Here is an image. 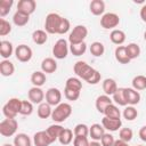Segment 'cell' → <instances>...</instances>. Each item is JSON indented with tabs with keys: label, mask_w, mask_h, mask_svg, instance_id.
Here are the masks:
<instances>
[{
	"label": "cell",
	"mask_w": 146,
	"mask_h": 146,
	"mask_svg": "<svg viewBox=\"0 0 146 146\" xmlns=\"http://www.w3.org/2000/svg\"><path fill=\"white\" fill-rule=\"evenodd\" d=\"M74 136H83V137H88L89 136V127L84 123H78L74 129H73Z\"/></svg>",
	"instance_id": "obj_41"
},
{
	"label": "cell",
	"mask_w": 146,
	"mask_h": 146,
	"mask_svg": "<svg viewBox=\"0 0 146 146\" xmlns=\"http://www.w3.org/2000/svg\"><path fill=\"white\" fill-rule=\"evenodd\" d=\"M70 29H71V23H70V21H68L67 18L63 17V18H62V22H60V24H59L58 34H65V33H67V32L70 31Z\"/></svg>",
	"instance_id": "obj_47"
},
{
	"label": "cell",
	"mask_w": 146,
	"mask_h": 146,
	"mask_svg": "<svg viewBox=\"0 0 146 146\" xmlns=\"http://www.w3.org/2000/svg\"><path fill=\"white\" fill-rule=\"evenodd\" d=\"M104 135H105V129L102 124L94 123V124H91V127H89V136L91 137L92 140L100 141V139Z\"/></svg>",
	"instance_id": "obj_18"
},
{
	"label": "cell",
	"mask_w": 146,
	"mask_h": 146,
	"mask_svg": "<svg viewBox=\"0 0 146 146\" xmlns=\"http://www.w3.org/2000/svg\"><path fill=\"white\" fill-rule=\"evenodd\" d=\"M63 129H64V128H63L59 123H55V124L49 125V127L46 129V131H47V133L49 135V137L51 138V140H52V141H56V140H58V137H59L60 132L63 131Z\"/></svg>",
	"instance_id": "obj_33"
},
{
	"label": "cell",
	"mask_w": 146,
	"mask_h": 146,
	"mask_svg": "<svg viewBox=\"0 0 146 146\" xmlns=\"http://www.w3.org/2000/svg\"><path fill=\"white\" fill-rule=\"evenodd\" d=\"M133 137V131L130 128H121L119 130V139L129 143Z\"/></svg>",
	"instance_id": "obj_42"
},
{
	"label": "cell",
	"mask_w": 146,
	"mask_h": 146,
	"mask_svg": "<svg viewBox=\"0 0 146 146\" xmlns=\"http://www.w3.org/2000/svg\"><path fill=\"white\" fill-rule=\"evenodd\" d=\"M2 146H14V144H13V145H11V144H3Z\"/></svg>",
	"instance_id": "obj_54"
},
{
	"label": "cell",
	"mask_w": 146,
	"mask_h": 146,
	"mask_svg": "<svg viewBox=\"0 0 146 146\" xmlns=\"http://www.w3.org/2000/svg\"><path fill=\"white\" fill-rule=\"evenodd\" d=\"M27 98L31 103L40 105L41 103H43V100L46 98V94L43 92V90L40 87H32L27 91Z\"/></svg>",
	"instance_id": "obj_11"
},
{
	"label": "cell",
	"mask_w": 146,
	"mask_h": 146,
	"mask_svg": "<svg viewBox=\"0 0 146 146\" xmlns=\"http://www.w3.org/2000/svg\"><path fill=\"white\" fill-rule=\"evenodd\" d=\"M87 50V43L82 42V43H78V44H70V51L72 52L73 56H82Z\"/></svg>",
	"instance_id": "obj_39"
},
{
	"label": "cell",
	"mask_w": 146,
	"mask_h": 146,
	"mask_svg": "<svg viewBox=\"0 0 146 146\" xmlns=\"http://www.w3.org/2000/svg\"><path fill=\"white\" fill-rule=\"evenodd\" d=\"M13 54H15V49H14L13 43L8 40H1V42H0V56L2 57V59H9V57Z\"/></svg>",
	"instance_id": "obj_16"
},
{
	"label": "cell",
	"mask_w": 146,
	"mask_h": 146,
	"mask_svg": "<svg viewBox=\"0 0 146 146\" xmlns=\"http://www.w3.org/2000/svg\"><path fill=\"white\" fill-rule=\"evenodd\" d=\"M72 114V106L68 103H60L59 105L55 106L51 113V120L55 123H62L66 119H68Z\"/></svg>",
	"instance_id": "obj_1"
},
{
	"label": "cell",
	"mask_w": 146,
	"mask_h": 146,
	"mask_svg": "<svg viewBox=\"0 0 146 146\" xmlns=\"http://www.w3.org/2000/svg\"><path fill=\"white\" fill-rule=\"evenodd\" d=\"M18 122L16 119H3L0 122V135L3 137H11L16 135Z\"/></svg>",
	"instance_id": "obj_7"
},
{
	"label": "cell",
	"mask_w": 146,
	"mask_h": 146,
	"mask_svg": "<svg viewBox=\"0 0 146 146\" xmlns=\"http://www.w3.org/2000/svg\"><path fill=\"white\" fill-rule=\"evenodd\" d=\"M138 136H139V138H140L143 141L146 143V125H143V127L139 129V131H138Z\"/></svg>",
	"instance_id": "obj_50"
},
{
	"label": "cell",
	"mask_w": 146,
	"mask_h": 146,
	"mask_svg": "<svg viewBox=\"0 0 146 146\" xmlns=\"http://www.w3.org/2000/svg\"><path fill=\"white\" fill-rule=\"evenodd\" d=\"M89 10L95 16H103L105 14V2L103 0H92L89 5Z\"/></svg>",
	"instance_id": "obj_21"
},
{
	"label": "cell",
	"mask_w": 146,
	"mask_h": 146,
	"mask_svg": "<svg viewBox=\"0 0 146 146\" xmlns=\"http://www.w3.org/2000/svg\"><path fill=\"white\" fill-rule=\"evenodd\" d=\"M122 115L123 117L127 120V121H133L135 119H137L138 116V111L136 110L135 106H131V105H127L122 112Z\"/></svg>",
	"instance_id": "obj_38"
},
{
	"label": "cell",
	"mask_w": 146,
	"mask_h": 146,
	"mask_svg": "<svg viewBox=\"0 0 146 146\" xmlns=\"http://www.w3.org/2000/svg\"><path fill=\"white\" fill-rule=\"evenodd\" d=\"M33 113V103L30 100H22V106H21V115H31Z\"/></svg>",
	"instance_id": "obj_43"
},
{
	"label": "cell",
	"mask_w": 146,
	"mask_h": 146,
	"mask_svg": "<svg viewBox=\"0 0 146 146\" xmlns=\"http://www.w3.org/2000/svg\"><path fill=\"white\" fill-rule=\"evenodd\" d=\"M36 9V2L34 0H19L17 3V11L26 15H32Z\"/></svg>",
	"instance_id": "obj_13"
},
{
	"label": "cell",
	"mask_w": 146,
	"mask_h": 146,
	"mask_svg": "<svg viewBox=\"0 0 146 146\" xmlns=\"http://www.w3.org/2000/svg\"><path fill=\"white\" fill-rule=\"evenodd\" d=\"M139 15H140V18L144 23H146V5H143L141 8H140V11H139Z\"/></svg>",
	"instance_id": "obj_51"
},
{
	"label": "cell",
	"mask_w": 146,
	"mask_h": 146,
	"mask_svg": "<svg viewBox=\"0 0 146 146\" xmlns=\"http://www.w3.org/2000/svg\"><path fill=\"white\" fill-rule=\"evenodd\" d=\"M51 113H52V108L51 106L47 103V102H43L41 103L40 105H38V108H36V114L40 119H48V117H51Z\"/></svg>",
	"instance_id": "obj_27"
},
{
	"label": "cell",
	"mask_w": 146,
	"mask_h": 146,
	"mask_svg": "<svg viewBox=\"0 0 146 146\" xmlns=\"http://www.w3.org/2000/svg\"><path fill=\"white\" fill-rule=\"evenodd\" d=\"M115 138L113 137V135L112 133H110V132H105V135L102 137V139H100V144H102V146H113L114 145V143H115Z\"/></svg>",
	"instance_id": "obj_46"
},
{
	"label": "cell",
	"mask_w": 146,
	"mask_h": 146,
	"mask_svg": "<svg viewBox=\"0 0 146 146\" xmlns=\"http://www.w3.org/2000/svg\"><path fill=\"white\" fill-rule=\"evenodd\" d=\"M41 71L46 74L55 73L57 71V62L52 57H47L41 62Z\"/></svg>",
	"instance_id": "obj_17"
},
{
	"label": "cell",
	"mask_w": 146,
	"mask_h": 146,
	"mask_svg": "<svg viewBox=\"0 0 146 146\" xmlns=\"http://www.w3.org/2000/svg\"><path fill=\"white\" fill-rule=\"evenodd\" d=\"M22 100L19 98L13 97L2 106V114L6 119H16V116L21 112Z\"/></svg>",
	"instance_id": "obj_3"
},
{
	"label": "cell",
	"mask_w": 146,
	"mask_h": 146,
	"mask_svg": "<svg viewBox=\"0 0 146 146\" xmlns=\"http://www.w3.org/2000/svg\"><path fill=\"white\" fill-rule=\"evenodd\" d=\"M65 88L72 89V90H75V91H81V89H82V81L78 76H71V78H68L66 80Z\"/></svg>",
	"instance_id": "obj_35"
},
{
	"label": "cell",
	"mask_w": 146,
	"mask_h": 146,
	"mask_svg": "<svg viewBox=\"0 0 146 146\" xmlns=\"http://www.w3.org/2000/svg\"><path fill=\"white\" fill-rule=\"evenodd\" d=\"M125 50H127V55H128V57H129L130 60L138 58L139 55H140V51H141L140 50V47L137 43H135V42L128 43V46H125Z\"/></svg>",
	"instance_id": "obj_32"
},
{
	"label": "cell",
	"mask_w": 146,
	"mask_h": 146,
	"mask_svg": "<svg viewBox=\"0 0 146 146\" xmlns=\"http://www.w3.org/2000/svg\"><path fill=\"white\" fill-rule=\"evenodd\" d=\"M113 146H129V144H128L127 141H123V140H121V139H116Z\"/></svg>",
	"instance_id": "obj_52"
},
{
	"label": "cell",
	"mask_w": 146,
	"mask_h": 146,
	"mask_svg": "<svg viewBox=\"0 0 146 146\" xmlns=\"http://www.w3.org/2000/svg\"><path fill=\"white\" fill-rule=\"evenodd\" d=\"M102 87H103L104 94L107 95V96H113L114 92H115V91L117 90V88H119L117 84H116V81H115L114 79H111V78L105 79V80L103 81Z\"/></svg>",
	"instance_id": "obj_22"
},
{
	"label": "cell",
	"mask_w": 146,
	"mask_h": 146,
	"mask_svg": "<svg viewBox=\"0 0 146 146\" xmlns=\"http://www.w3.org/2000/svg\"><path fill=\"white\" fill-rule=\"evenodd\" d=\"M54 141L51 140V138L49 137V135L47 133L46 130L38 131V132H35L33 135V144H34V146H49Z\"/></svg>",
	"instance_id": "obj_12"
},
{
	"label": "cell",
	"mask_w": 146,
	"mask_h": 146,
	"mask_svg": "<svg viewBox=\"0 0 146 146\" xmlns=\"http://www.w3.org/2000/svg\"><path fill=\"white\" fill-rule=\"evenodd\" d=\"M31 83L33 84V87H42L46 81H47V76H46V73H43L42 71H35L32 73L31 78Z\"/></svg>",
	"instance_id": "obj_24"
},
{
	"label": "cell",
	"mask_w": 146,
	"mask_h": 146,
	"mask_svg": "<svg viewBox=\"0 0 146 146\" xmlns=\"http://www.w3.org/2000/svg\"><path fill=\"white\" fill-rule=\"evenodd\" d=\"M15 73V65L9 59H2L0 62V74L2 76H11Z\"/></svg>",
	"instance_id": "obj_19"
},
{
	"label": "cell",
	"mask_w": 146,
	"mask_h": 146,
	"mask_svg": "<svg viewBox=\"0 0 146 146\" xmlns=\"http://www.w3.org/2000/svg\"><path fill=\"white\" fill-rule=\"evenodd\" d=\"M70 51V44L66 39H58L52 47V55L56 59H64L67 57Z\"/></svg>",
	"instance_id": "obj_6"
},
{
	"label": "cell",
	"mask_w": 146,
	"mask_h": 146,
	"mask_svg": "<svg viewBox=\"0 0 146 146\" xmlns=\"http://www.w3.org/2000/svg\"><path fill=\"white\" fill-rule=\"evenodd\" d=\"M14 5V0H0V17L3 18L9 14L11 7Z\"/></svg>",
	"instance_id": "obj_40"
},
{
	"label": "cell",
	"mask_w": 146,
	"mask_h": 146,
	"mask_svg": "<svg viewBox=\"0 0 146 146\" xmlns=\"http://www.w3.org/2000/svg\"><path fill=\"white\" fill-rule=\"evenodd\" d=\"M73 139H74V132H73V130H71L68 128H64L58 137V141L64 146L71 144L73 141Z\"/></svg>",
	"instance_id": "obj_28"
},
{
	"label": "cell",
	"mask_w": 146,
	"mask_h": 146,
	"mask_svg": "<svg viewBox=\"0 0 146 146\" xmlns=\"http://www.w3.org/2000/svg\"><path fill=\"white\" fill-rule=\"evenodd\" d=\"M137 146H143V145H137Z\"/></svg>",
	"instance_id": "obj_56"
},
{
	"label": "cell",
	"mask_w": 146,
	"mask_h": 146,
	"mask_svg": "<svg viewBox=\"0 0 146 146\" xmlns=\"http://www.w3.org/2000/svg\"><path fill=\"white\" fill-rule=\"evenodd\" d=\"M144 39H145V41H146V31H145V33H144Z\"/></svg>",
	"instance_id": "obj_55"
},
{
	"label": "cell",
	"mask_w": 146,
	"mask_h": 146,
	"mask_svg": "<svg viewBox=\"0 0 146 146\" xmlns=\"http://www.w3.org/2000/svg\"><path fill=\"white\" fill-rule=\"evenodd\" d=\"M88 35V29L84 25H76L73 27V30L68 34V43L70 44H78L84 42V39Z\"/></svg>",
	"instance_id": "obj_5"
},
{
	"label": "cell",
	"mask_w": 146,
	"mask_h": 146,
	"mask_svg": "<svg viewBox=\"0 0 146 146\" xmlns=\"http://www.w3.org/2000/svg\"><path fill=\"white\" fill-rule=\"evenodd\" d=\"M125 98H127L128 105L135 106V105L139 104L141 96H140L139 91L135 90L133 88H125Z\"/></svg>",
	"instance_id": "obj_20"
},
{
	"label": "cell",
	"mask_w": 146,
	"mask_h": 146,
	"mask_svg": "<svg viewBox=\"0 0 146 146\" xmlns=\"http://www.w3.org/2000/svg\"><path fill=\"white\" fill-rule=\"evenodd\" d=\"M113 104V99L111 98V96H107V95H100L96 98V102H95V106H96V110L100 113V114H104L106 107L108 105Z\"/></svg>",
	"instance_id": "obj_15"
},
{
	"label": "cell",
	"mask_w": 146,
	"mask_h": 146,
	"mask_svg": "<svg viewBox=\"0 0 146 146\" xmlns=\"http://www.w3.org/2000/svg\"><path fill=\"white\" fill-rule=\"evenodd\" d=\"M89 50H90V54L95 57H100L104 55L105 52V46L103 44V42L100 41H95L90 44L89 47Z\"/></svg>",
	"instance_id": "obj_36"
},
{
	"label": "cell",
	"mask_w": 146,
	"mask_h": 146,
	"mask_svg": "<svg viewBox=\"0 0 146 146\" xmlns=\"http://www.w3.org/2000/svg\"><path fill=\"white\" fill-rule=\"evenodd\" d=\"M13 144L14 146H32V140L26 133L21 132V133L15 135Z\"/></svg>",
	"instance_id": "obj_29"
},
{
	"label": "cell",
	"mask_w": 146,
	"mask_h": 146,
	"mask_svg": "<svg viewBox=\"0 0 146 146\" xmlns=\"http://www.w3.org/2000/svg\"><path fill=\"white\" fill-rule=\"evenodd\" d=\"M89 146H102V144H100V141H96V140H92V141L89 144Z\"/></svg>",
	"instance_id": "obj_53"
},
{
	"label": "cell",
	"mask_w": 146,
	"mask_h": 146,
	"mask_svg": "<svg viewBox=\"0 0 146 146\" xmlns=\"http://www.w3.org/2000/svg\"><path fill=\"white\" fill-rule=\"evenodd\" d=\"M132 88L137 91L146 89V76L145 75H136L131 81Z\"/></svg>",
	"instance_id": "obj_37"
},
{
	"label": "cell",
	"mask_w": 146,
	"mask_h": 146,
	"mask_svg": "<svg viewBox=\"0 0 146 146\" xmlns=\"http://www.w3.org/2000/svg\"><path fill=\"white\" fill-rule=\"evenodd\" d=\"M104 116H106L108 119L119 120V119H121V111L119 110V107L115 104H111L106 107V110L104 112Z\"/></svg>",
	"instance_id": "obj_34"
},
{
	"label": "cell",
	"mask_w": 146,
	"mask_h": 146,
	"mask_svg": "<svg viewBox=\"0 0 146 146\" xmlns=\"http://www.w3.org/2000/svg\"><path fill=\"white\" fill-rule=\"evenodd\" d=\"M90 141L88 139V137H83V136H74L73 139V145L74 146H89Z\"/></svg>",
	"instance_id": "obj_48"
},
{
	"label": "cell",
	"mask_w": 146,
	"mask_h": 146,
	"mask_svg": "<svg viewBox=\"0 0 146 146\" xmlns=\"http://www.w3.org/2000/svg\"><path fill=\"white\" fill-rule=\"evenodd\" d=\"M100 80H102V74H100L99 71L96 70V72L94 73V75L91 76V79L87 83H89V84H97L98 82H100Z\"/></svg>",
	"instance_id": "obj_49"
},
{
	"label": "cell",
	"mask_w": 146,
	"mask_h": 146,
	"mask_svg": "<svg viewBox=\"0 0 146 146\" xmlns=\"http://www.w3.org/2000/svg\"><path fill=\"white\" fill-rule=\"evenodd\" d=\"M11 32V24L5 18H0V35L6 36Z\"/></svg>",
	"instance_id": "obj_44"
},
{
	"label": "cell",
	"mask_w": 146,
	"mask_h": 146,
	"mask_svg": "<svg viewBox=\"0 0 146 146\" xmlns=\"http://www.w3.org/2000/svg\"><path fill=\"white\" fill-rule=\"evenodd\" d=\"M120 24V17L115 13H105L100 18V26L105 30H115Z\"/></svg>",
	"instance_id": "obj_8"
},
{
	"label": "cell",
	"mask_w": 146,
	"mask_h": 146,
	"mask_svg": "<svg viewBox=\"0 0 146 146\" xmlns=\"http://www.w3.org/2000/svg\"><path fill=\"white\" fill-rule=\"evenodd\" d=\"M33 56V51L31 49V47H29L27 44H18L16 48H15V57L18 62L21 63H27L31 60Z\"/></svg>",
	"instance_id": "obj_9"
},
{
	"label": "cell",
	"mask_w": 146,
	"mask_h": 146,
	"mask_svg": "<svg viewBox=\"0 0 146 146\" xmlns=\"http://www.w3.org/2000/svg\"><path fill=\"white\" fill-rule=\"evenodd\" d=\"M112 99L116 105L125 107L128 105V102H127V98H125V88H122V87L117 88V90L112 96Z\"/></svg>",
	"instance_id": "obj_25"
},
{
	"label": "cell",
	"mask_w": 146,
	"mask_h": 146,
	"mask_svg": "<svg viewBox=\"0 0 146 146\" xmlns=\"http://www.w3.org/2000/svg\"><path fill=\"white\" fill-rule=\"evenodd\" d=\"M30 21V16L24 14V13H21V11H17L14 14L13 16V23L18 26V27H22V26H25Z\"/></svg>",
	"instance_id": "obj_31"
},
{
	"label": "cell",
	"mask_w": 146,
	"mask_h": 146,
	"mask_svg": "<svg viewBox=\"0 0 146 146\" xmlns=\"http://www.w3.org/2000/svg\"><path fill=\"white\" fill-rule=\"evenodd\" d=\"M64 96L67 100H71V102H75L79 99L80 97V91H75V90H72V89H67V88H64Z\"/></svg>",
	"instance_id": "obj_45"
},
{
	"label": "cell",
	"mask_w": 146,
	"mask_h": 146,
	"mask_svg": "<svg viewBox=\"0 0 146 146\" xmlns=\"http://www.w3.org/2000/svg\"><path fill=\"white\" fill-rule=\"evenodd\" d=\"M32 40L35 44H44L48 40V33L44 30H35L32 33Z\"/></svg>",
	"instance_id": "obj_30"
},
{
	"label": "cell",
	"mask_w": 146,
	"mask_h": 146,
	"mask_svg": "<svg viewBox=\"0 0 146 146\" xmlns=\"http://www.w3.org/2000/svg\"><path fill=\"white\" fill-rule=\"evenodd\" d=\"M73 71L79 79H81L86 82H88L91 79V76L94 75V73L96 72V70L94 67H91L88 63H86L83 60H78L73 66Z\"/></svg>",
	"instance_id": "obj_2"
},
{
	"label": "cell",
	"mask_w": 146,
	"mask_h": 146,
	"mask_svg": "<svg viewBox=\"0 0 146 146\" xmlns=\"http://www.w3.org/2000/svg\"><path fill=\"white\" fill-rule=\"evenodd\" d=\"M62 18L63 17L57 13H49L44 19V31L48 34H58Z\"/></svg>",
	"instance_id": "obj_4"
},
{
	"label": "cell",
	"mask_w": 146,
	"mask_h": 146,
	"mask_svg": "<svg viewBox=\"0 0 146 146\" xmlns=\"http://www.w3.org/2000/svg\"><path fill=\"white\" fill-rule=\"evenodd\" d=\"M114 56L115 59L120 63V64H128L130 62L128 55H127V50H125V46H117L114 50Z\"/></svg>",
	"instance_id": "obj_26"
},
{
	"label": "cell",
	"mask_w": 146,
	"mask_h": 146,
	"mask_svg": "<svg viewBox=\"0 0 146 146\" xmlns=\"http://www.w3.org/2000/svg\"><path fill=\"white\" fill-rule=\"evenodd\" d=\"M44 99L50 106H57L62 103V91L58 88L51 87L46 91Z\"/></svg>",
	"instance_id": "obj_10"
},
{
	"label": "cell",
	"mask_w": 146,
	"mask_h": 146,
	"mask_svg": "<svg viewBox=\"0 0 146 146\" xmlns=\"http://www.w3.org/2000/svg\"><path fill=\"white\" fill-rule=\"evenodd\" d=\"M102 125L104 127L105 130H107L110 132H114V131H117L121 129L122 121H121V119L115 120V119H108V117L104 116L102 119Z\"/></svg>",
	"instance_id": "obj_14"
},
{
	"label": "cell",
	"mask_w": 146,
	"mask_h": 146,
	"mask_svg": "<svg viewBox=\"0 0 146 146\" xmlns=\"http://www.w3.org/2000/svg\"><path fill=\"white\" fill-rule=\"evenodd\" d=\"M110 39L114 44L122 46L124 43V41H125V33L120 29L112 30L111 33H110Z\"/></svg>",
	"instance_id": "obj_23"
}]
</instances>
